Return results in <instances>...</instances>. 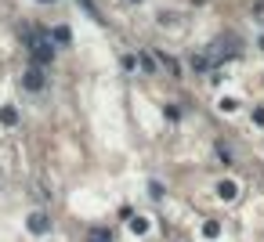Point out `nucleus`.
<instances>
[{"mask_svg":"<svg viewBox=\"0 0 264 242\" xmlns=\"http://www.w3.org/2000/svg\"><path fill=\"white\" fill-rule=\"evenodd\" d=\"M192 69H196V72H206V69H210V58H203V54H196V58H192Z\"/></svg>","mask_w":264,"mask_h":242,"instance_id":"obj_8","label":"nucleus"},{"mask_svg":"<svg viewBox=\"0 0 264 242\" xmlns=\"http://www.w3.org/2000/svg\"><path fill=\"white\" fill-rule=\"evenodd\" d=\"M134 4H138V0H134Z\"/></svg>","mask_w":264,"mask_h":242,"instance_id":"obj_17","label":"nucleus"},{"mask_svg":"<svg viewBox=\"0 0 264 242\" xmlns=\"http://www.w3.org/2000/svg\"><path fill=\"white\" fill-rule=\"evenodd\" d=\"M54 40H58V44H69V29H66V25H62V29H54Z\"/></svg>","mask_w":264,"mask_h":242,"instance_id":"obj_14","label":"nucleus"},{"mask_svg":"<svg viewBox=\"0 0 264 242\" xmlns=\"http://www.w3.org/2000/svg\"><path fill=\"white\" fill-rule=\"evenodd\" d=\"M217 155H221V163H232V152H228V145H217Z\"/></svg>","mask_w":264,"mask_h":242,"instance_id":"obj_13","label":"nucleus"},{"mask_svg":"<svg viewBox=\"0 0 264 242\" xmlns=\"http://www.w3.org/2000/svg\"><path fill=\"white\" fill-rule=\"evenodd\" d=\"M131 231L134 235H145V231H149V220L145 217H131Z\"/></svg>","mask_w":264,"mask_h":242,"instance_id":"obj_5","label":"nucleus"},{"mask_svg":"<svg viewBox=\"0 0 264 242\" xmlns=\"http://www.w3.org/2000/svg\"><path fill=\"white\" fill-rule=\"evenodd\" d=\"M0 123L15 127V123H18V112H15V109H0Z\"/></svg>","mask_w":264,"mask_h":242,"instance_id":"obj_6","label":"nucleus"},{"mask_svg":"<svg viewBox=\"0 0 264 242\" xmlns=\"http://www.w3.org/2000/svg\"><path fill=\"white\" fill-rule=\"evenodd\" d=\"M141 69H145V72H156V62H152L149 54H141Z\"/></svg>","mask_w":264,"mask_h":242,"instance_id":"obj_12","label":"nucleus"},{"mask_svg":"<svg viewBox=\"0 0 264 242\" xmlns=\"http://www.w3.org/2000/svg\"><path fill=\"white\" fill-rule=\"evenodd\" d=\"M221 109H224V112H235V109H239V101H235V98H221Z\"/></svg>","mask_w":264,"mask_h":242,"instance_id":"obj_11","label":"nucleus"},{"mask_svg":"<svg viewBox=\"0 0 264 242\" xmlns=\"http://www.w3.org/2000/svg\"><path fill=\"white\" fill-rule=\"evenodd\" d=\"M29 47H33L36 65H44V62H51V58H54V47H51V44H44V40H29Z\"/></svg>","mask_w":264,"mask_h":242,"instance_id":"obj_1","label":"nucleus"},{"mask_svg":"<svg viewBox=\"0 0 264 242\" xmlns=\"http://www.w3.org/2000/svg\"><path fill=\"white\" fill-rule=\"evenodd\" d=\"M44 4H51V0H44Z\"/></svg>","mask_w":264,"mask_h":242,"instance_id":"obj_16","label":"nucleus"},{"mask_svg":"<svg viewBox=\"0 0 264 242\" xmlns=\"http://www.w3.org/2000/svg\"><path fill=\"white\" fill-rule=\"evenodd\" d=\"M217 195H221V199H235V195H239V184L235 181H221L217 184Z\"/></svg>","mask_w":264,"mask_h":242,"instance_id":"obj_3","label":"nucleus"},{"mask_svg":"<svg viewBox=\"0 0 264 242\" xmlns=\"http://www.w3.org/2000/svg\"><path fill=\"white\" fill-rule=\"evenodd\" d=\"M253 123H257V127H264V109H257V112H253Z\"/></svg>","mask_w":264,"mask_h":242,"instance_id":"obj_15","label":"nucleus"},{"mask_svg":"<svg viewBox=\"0 0 264 242\" xmlns=\"http://www.w3.org/2000/svg\"><path fill=\"white\" fill-rule=\"evenodd\" d=\"M90 242H112V235H109L105 228H94L90 231Z\"/></svg>","mask_w":264,"mask_h":242,"instance_id":"obj_9","label":"nucleus"},{"mask_svg":"<svg viewBox=\"0 0 264 242\" xmlns=\"http://www.w3.org/2000/svg\"><path fill=\"white\" fill-rule=\"evenodd\" d=\"M203 235H206V239H217V235H221V224H217V220H206V224H203Z\"/></svg>","mask_w":264,"mask_h":242,"instance_id":"obj_7","label":"nucleus"},{"mask_svg":"<svg viewBox=\"0 0 264 242\" xmlns=\"http://www.w3.org/2000/svg\"><path fill=\"white\" fill-rule=\"evenodd\" d=\"M29 228H33V231H47V217H44V213H33V217H29Z\"/></svg>","mask_w":264,"mask_h":242,"instance_id":"obj_4","label":"nucleus"},{"mask_svg":"<svg viewBox=\"0 0 264 242\" xmlns=\"http://www.w3.org/2000/svg\"><path fill=\"white\" fill-rule=\"evenodd\" d=\"M22 83H25V87H29V90H40V87H44V76H40V69H36V65H33V69L25 72V80H22Z\"/></svg>","mask_w":264,"mask_h":242,"instance_id":"obj_2","label":"nucleus"},{"mask_svg":"<svg viewBox=\"0 0 264 242\" xmlns=\"http://www.w3.org/2000/svg\"><path fill=\"white\" fill-rule=\"evenodd\" d=\"M149 192H152V199H163V195H167V188H163L159 181H152V184H149Z\"/></svg>","mask_w":264,"mask_h":242,"instance_id":"obj_10","label":"nucleus"}]
</instances>
